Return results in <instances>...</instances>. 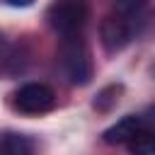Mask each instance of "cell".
Returning <instances> with one entry per match:
<instances>
[{"label":"cell","instance_id":"cell-1","mask_svg":"<svg viewBox=\"0 0 155 155\" xmlns=\"http://www.w3.org/2000/svg\"><path fill=\"white\" fill-rule=\"evenodd\" d=\"M61 65L73 85H87L92 80V58L87 44L80 39V34L63 36L61 44Z\"/></svg>","mask_w":155,"mask_h":155},{"label":"cell","instance_id":"cell-2","mask_svg":"<svg viewBox=\"0 0 155 155\" xmlns=\"http://www.w3.org/2000/svg\"><path fill=\"white\" fill-rule=\"evenodd\" d=\"M46 22L61 36L78 34L87 22V0H53L46 10Z\"/></svg>","mask_w":155,"mask_h":155},{"label":"cell","instance_id":"cell-3","mask_svg":"<svg viewBox=\"0 0 155 155\" xmlns=\"http://www.w3.org/2000/svg\"><path fill=\"white\" fill-rule=\"evenodd\" d=\"M56 104V94L44 82H27L15 92V109L22 114H44Z\"/></svg>","mask_w":155,"mask_h":155},{"label":"cell","instance_id":"cell-4","mask_svg":"<svg viewBox=\"0 0 155 155\" xmlns=\"http://www.w3.org/2000/svg\"><path fill=\"white\" fill-rule=\"evenodd\" d=\"M133 15H126V12H119V15H111L102 22V44L109 53H116L121 51L131 39H133Z\"/></svg>","mask_w":155,"mask_h":155},{"label":"cell","instance_id":"cell-5","mask_svg":"<svg viewBox=\"0 0 155 155\" xmlns=\"http://www.w3.org/2000/svg\"><path fill=\"white\" fill-rule=\"evenodd\" d=\"M143 126H145V124H143V116H124L121 121H116L114 126H109V128L102 133V138H104L107 145L128 143V140H131Z\"/></svg>","mask_w":155,"mask_h":155},{"label":"cell","instance_id":"cell-6","mask_svg":"<svg viewBox=\"0 0 155 155\" xmlns=\"http://www.w3.org/2000/svg\"><path fill=\"white\" fill-rule=\"evenodd\" d=\"M126 148H128V155H155V133L143 126L126 143Z\"/></svg>","mask_w":155,"mask_h":155},{"label":"cell","instance_id":"cell-7","mask_svg":"<svg viewBox=\"0 0 155 155\" xmlns=\"http://www.w3.org/2000/svg\"><path fill=\"white\" fill-rule=\"evenodd\" d=\"M34 143L22 133H5L2 136V155H31Z\"/></svg>","mask_w":155,"mask_h":155},{"label":"cell","instance_id":"cell-8","mask_svg":"<svg viewBox=\"0 0 155 155\" xmlns=\"http://www.w3.org/2000/svg\"><path fill=\"white\" fill-rule=\"evenodd\" d=\"M119 92H121V85H109V87H104V90L97 94V99H94L92 107H94L97 111H109V109L116 104Z\"/></svg>","mask_w":155,"mask_h":155},{"label":"cell","instance_id":"cell-9","mask_svg":"<svg viewBox=\"0 0 155 155\" xmlns=\"http://www.w3.org/2000/svg\"><path fill=\"white\" fill-rule=\"evenodd\" d=\"M143 5H145V0H116V10L126 12V15H136Z\"/></svg>","mask_w":155,"mask_h":155},{"label":"cell","instance_id":"cell-10","mask_svg":"<svg viewBox=\"0 0 155 155\" xmlns=\"http://www.w3.org/2000/svg\"><path fill=\"white\" fill-rule=\"evenodd\" d=\"M143 124H145V128H150V131L155 133V107L148 109V114L143 116Z\"/></svg>","mask_w":155,"mask_h":155},{"label":"cell","instance_id":"cell-11","mask_svg":"<svg viewBox=\"0 0 155 155\" xmlns=\"http://www.w3.org/2000/svg\"><path fill=\"white\" fill-rule=\"evenodd\" d=\"M34 0H7V5H12V7H27V5H31Z\"/></svg>","mask_w":155,"mask_h":155},{"label":"cell","instance_id":"cell-12","mask_svg":"<svg viewBox=\"0 0 155 155\" xmlns=\"http://www.w3.org/2000/svg\"><path fill=\"white\" fill-rule=\"evenodd\" d=\"M153 73H155V65H153Z\"/></svg>","mask_w":155,"mask_h":155}]
</instances>
